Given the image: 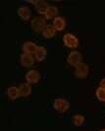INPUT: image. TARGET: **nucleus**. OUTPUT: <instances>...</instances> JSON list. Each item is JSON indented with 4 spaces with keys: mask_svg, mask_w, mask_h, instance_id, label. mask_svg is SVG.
Listing matches in <instances>:
<instances>
[{
    "mask_svg": "<svg viewBox=\"0 0 105 131\" xmlns=\"http://www.w3.org/2000/svg\"><path fill=\"white\" fill-rule=\"evenodd\" d=\"M34 59L35 58L33 54L23 52L20 56V62L22 66H24V67H31L34 63Z\"/></svg>",
    "mask_w": 105,
    "mask_h": 131,
    "instance_id": "obj_6",
    "label": "nucleus"
},
{
    "mask_svg": "<svg viewBox=\"0 0 105 131\" xmlns=\"http://www.w3.org/2000/svg\"><path fill=\"white\" fill-rule=\"evenodd\" d=\"M33 56H34V58L36 59L37 61H42V60H44L46 57V49L44 48V46H38Z\"/></svg>",
    "mask_w": 105,
    "mask_h": 131,
    "instance_id": "obj_16",
    "label": "nucleus"
},
{
    "mask_svg": "<svg viewBox=\"0 0 105 131\" xmlns=\"http://www.w3.org/2000/svg\"><path fill=\"white\" fill-rule=\"evenodd\" d=\"M30 2L33 3V5H34L35 10L40 14H42V15L45 14V12L48 9V7H49V4L46 1H44V0H36V1H30Z\"/></svg>",
    "mask_w": 105,
    "mask_h": 131,
    "instance_id": "obj_7",
    "label": "nucleus"
},
{
    "mask_svg": "<svg viewBox=\"0 0 105 131\" xmlns=\"http://www.w3.org/2000/svg\"><path fill=\"white\" fill-rule=\"evenodd\" d=\"M46 24V19L41 17V16H37V17H34L32 22H31V26L34 32L36 33H41L43 31V29L45 28Z\"/></svg>",
    "mask_w": 105,
    "mask_h": 131,
    "instance_id": "obj_1",
    "label": "nucleus"
},
{
    "mask_svg": "<svg viewBox=\"0 0 105 131\" xmlns=\"http://www.w3.org/2000/svg\"><path fill=\"white\" fill-rule=\"evenodd\" d=\"M18 15L22 20L24 21H28L31 18V10L28 6H25V5H21L19 8H18Z\"/></svg>",
    "mask_w": 105,
    "mask_h": 131,
    "instance_id": "obj_10",
    "label": "nucleus"
},
{
    "mask_svg": "<svg viewBox=\"0 0 105 131\" xmlns=\"http://www.w3.org/2000/svg\"><path fill=\"white\" fill-rule=\"evenodd\" d=\"M53 107L55 111L59 112H65L69 108V103L66 99L63 98H57L54 100L53 102Z\"/></svg>",
    "mask_w": 105,
    "mask_h": 131,
    "instance_id": "obj_4",
    "label": "nucleus"
},
{
    "mask_svg": "<svg viewBox=\"0 0 105 131\" xmlns=\"http://www.w3.org/2000/svg\"><path fill=\"white\" fill-rule=\"evenodd\" d=\"M88 71H89L88 66L85 63H81L80 65L75 67V75L78 78H84L85 76H87Z\"/></svg>",
    "mask_w": 105,
    "mask_h": 131,
    "instance_id": "obj_9",
    "label": "nucleus"
},
{
    "mask_svg": "<svg viewBox=\"0 0 105 131\" xmlns=\"http://www.w3.org/2000/svg\"><path fill=\"white\" fill-rule=\"evenodd\" d=\"M38 46H36L35 42L33 41H31V40H28V41H25L23 45H22V50L23 52L25 53H29V54H34L36 49H37Z\"/></svg>",
    "mask_w": 105,
    "mask_h": 131,
    "instance_id": "obj_8",
    "label": "nucleus"
},
{
    "mask_svg": "<svg viewBox=\"0 0 105 131\" xmlns=\"http://www.w3.org/2000/svg\"><path fill=\"white\" fill-rule=\"evenodd\" d=\"M6 95L8 96V98L11 99V100H16V99H18L19 97H21L19 87H16V86H11V87H9L6 90Z\"/></svg>",
    "mask_w": 105,
    "mask_h": 131,
    "instance_id": "obj_11",
    "label": "nucleus"
},
{
    "mask_svg": "<svg viewBox=\"0 0 105 131\" xmlns=\"http://www.w3.org/2000/svg\"><path fill=\"white\" fill-rule=\"evenodd\" d=\"M58 8L54 5H49L47 11L44 14V18L45 19H55L58 15Z\"/></svg>",
    "mask_w": 105,
    "mask_h": 131,
    "instance_id": "obj_15",
    "label": "nucleus"
},
{
    "mask_svg": "<svg viewBox=\"0 0 105 131\" xmlns=\"http://www.w3.org/2000/svg\"><path fill=\"white\" fill-rule=\"evenodd\" d=\"M53 27L56 29V31H63L66 27V20L63 17L57 16L55 19H53Z\"/></svg>",
    "mask_w": 105,
    "mask_h": 131,
    "instance_id": "obj_12",
    "label": "nucleus"
},
{
    "mask_svg": "<svg viewBox=\"0 0 105 131\" xmlns=\"http://www.w3.org/2000/svg\"><path fill=\"white\" fill-rule=\"evenodd\" d=\"M82 61H83L82 53L78 50H73L67 56V62L71 66H74V67H77L81 63H83Z\"/></svg>",
    "mask_w": 105,
    "mask_h": 131,
    "instance_id": "obj_2",
    "label": "nucleus"
},
{
    "mask_svg": "<svg viewBox=\"0 0 105 131\" xmlns=\"http://www.w3.org/2000/svg\"><path fill=\"white\" fill-rule=\"evenodd\" d=\"M99 87L104 88V89H105V78H103L101 81H100V83H99Z\"/></svg>",
    "mask_w": 105,
    "mask_h": 131,
    "instance_id": "obj_19",
    "label": "nucleus"
},
{
    "mask_svg": "<svg viewBox=\"0 0 105 131\" xmlns=\"http://www.w3.org/2000/svg\"><path fill=\"white\" fill-rule=\"evenodd\" d=\"M95 95H96V98L98 99L99 101L105 102V89L104 88H101V87L97 88L96 91H95Z\"/></svg>",
    "mask_w": 105,
    "mask_h": 131,
    "instance_id": "obj_18",
    "label": "nucleus"
},
{
    "mask_svg": "<svg viewBox=\"0 0 105 131\" xmlns=\"http://www.w3.org/2000/svg\"><path fill=\"white\" fill-rule=\"evenodd\" d=\"M99 131H105V128H103V129H101V130H99Z\"/></svg>",
    "mask_w": 105,
    "mask_h": 131,
    "instance_id": "obj_20",
    "label": "nucleus"
},
{
    "mask_svg": "<svg viewBox=\"0 0 105 131\" xmlns=\"http://www.w3.org/2000/svg\"><path fill=\"white\" fill-rule=\"evenodd\" d=\"M42 36L46 39H51L56 34V29L53 27V25H46L43 31L41 32Z\"/></svg>",
    "mask_w": 105,
    "mask_h": 131,
    "instance_id": "obj_13",
    "label": "nucleus"
},
{
    "mask_svg": "<svg viewBox=\"0 0 105 131\" xmlns=\"http://www.w3.org/2000/svg\"><path fill=\"white\" fill-rule=\"evenodd\" d=\"M63 42L69 48H75L79 46V39L71 33H67L63 37Z\"/></svg>",
    "mask_w": 105,
    "mask_h": 131,
    "instance_id": "obj_3",
    "label": "nucleus"
},
{
    "mask_svg": "<svg viewBox=\"0 0 105 131\" xmlns=\"http://www.w3.org/2000/svg\"><path fill=\"white\" fill-rule=\"evenodd\" d=\"M72 121L76 126H81L85 121V116L83 114H80V113L74 114L72 117Z\"/></svg>",
    "mask_w": 105,
    "mask_h": 131,
    "instance_id": "obj_17",
    "label": "nucleus"
},
{
    "mask_svg": "<svg viewBox=\"0 0 105 131\" xmlns=\"http://www.w3.org/2000/svg\"><path fill=\"white\" fill-rule=\"evenodd\" d=\"M19 90H20L21 97L26 98L28 96H30L32 93V85L29 83H23L19 86Z\"/></svg>",
    "mask_w": 105,
    "mask_h": 131,
    "instance_id": "obj_14",
    "label": "nucleus"
},
{
    "mask_svg": "<svg viewBox=\"0 0 105 131\" xmlns=\"http://www.w3.org/2000/svg\"><path fill=\"white\" fill-rule=\"evenodd\" d=\"M25 79H26L27 83H29V84H31V85H32V84H35V83H37V82L40 81V74L37 70L32 69V70H30V71L27 72L26 76H25Z\"/></svg>",
    "mask_w": 105,
    "mask_h": 131,
    "instance_id": "obj_5",
    "label": "nucleus"
}]
</instances>
